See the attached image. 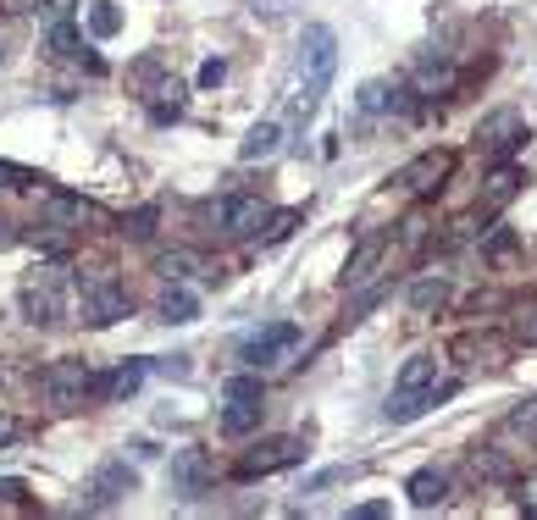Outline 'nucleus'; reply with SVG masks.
<instances>
[{
	"mask_svg": "<svg viewBox=\"0 0 537 520\" xmlns=\"http://www.w3.org/2000/svg\"><path fill=\"white\" fill-rule=\"evenodd\" d=\"M23 498H28L23 476H0V504H23Z\"/></svg>",
	"mask_w": 537,
	"mask_h": 520,
	"instance_id": "7c9ffc66",
	"label": "nucleus"
},
{
	"mask_svg": "<svg viewBox=\"0 0 537 520\" xmlns=\"http://www.w3.org/2000/svg\"><path fill=\"white\" fill-rule=\"evenodd\" d=\"M333 67H338V34L327 23H311V28H305V39H299V78H294V89H288L294 128H305V122L316 117L327 83H333Z\"/></svg>",
	"mask_w": 537,
	"mask_h": 520,
	"instance_id": "f257e3e1",
	"label": "nucleus"
},
{
	"mask_svg": "<svg viewBox=\"0 0 537 520\" xmlns=\"http://www.w3.org/2000/svg\"><path fill=\"white\" fill-rule=\"evenodd\" d=\"M227 399H261V393H266V382L261 377H227Z\"/></svg>",
	"mask_w": 537,
	"mask_h": 520,
	"instance_id": "bb28decb",
	"label": "nucleus"
},
{
	"mask_svg": "<svg viewBox=\"0 0 537 520\" xmlns=\"http://www.w3.org/2000/svg\"><path fill=\"white\" fill-rule=\"evenodd\" d=\"M117 28H122V12L111 6V0H100L95 12H89V34H95V39H111Z\"/></svg>",
	"mask_w": 537,
	"mask_h": 520,
	"instance_id": "b1692460",
	"label": "nucleus"
},
{
	"mask_svg": "<svg viewBox=\"0 0 537 520\" xmlns=\"http://www.w3.org/2000/svg\"><path fill=\"white\" fill-rule=\"evenodd\" d=\"M216 222V233H227V238H250V233H261V222L272 211H266L255 194H222V200H211V211H205Z\"/></svg>",
	"mask_w": 537,
	"mask_h": 520,
	"instance_id": "20e7f679",
	"label": "nucleus"
},
{
	"mask_svg": "<svg viewBox=\"0 0 537 520\" xmlns=\"http://www.w3.org/2000/svg\"><path fill=\"white\" fill-rule=\"evenodd\" d=\"M427 382H438V355H410L405 366H399V382H394V393L427 388Z\"/></svg>",
	"mask_w": 537,
	"mask_h": 520,
	"instance_id": "aec40b11",
	"label": "nucleus"
},
{
	"mask_svg": "<svg viewBox=\"0 0 537 520\" xmlns=\"http://www.w3.org/2000/svg\"><path fill=\"white\" fill-rule=\"evenodd\" d=\"M405 493H410V504H416V509H438L443 498H449V476H443V471H416L405 482Z\"/></svg>",
	"mask_w": 537,
	"mask_h": 520,
	"instance_id": "dca6fc26",
	"label": "nucleus"
},
{
	"mask_svg": "<svg viewBox=\"0 0 537 520\" xmlns=\"http://www.w3.org/2000/svg\"><path fill=\"white\" fill-rule=\"evenodd\" d=\"M388 255V238L382 233H366L355 244V255H349V266H344V288H355V283H366L371 272H377V260Z\"/></svg>",
	"mask_w": 537,
	"mask_h": 520,
	"instance_id": "f8f14e48",
	"label": "nucleus"
},
{
	"mask_svg": "<svg viewBox=\"0 0 537 520\" xmlns=\"http://www.w3.org/2000/svg\"><path fill=\"white\" fill-rule=\"evenodd\" d=\"M0 12H34V0H0Z\"/></svg>",
	"mask_w": 537,
	"mask_h": 520,
	"instance_id": "4c0bfd02",
	"label": "nucleus"
},
{
	"mask_svg": "<svg viewBox=\"0 0 537 520\" xmlns=\"http://www.w3.org/2000/svg\"><path fill=\"white\" fill-rule=\"evenodd\" d=\"M449 172H454V150H421L416 161L399 172V183H405L410 194H438Z\"/></svg>",
	"mask_w": 537,
	"mask_h": 520,
	"instance_id": "6e6552de",
	"label": "nucleus"
},
{
	"mask_svg": "<svg viewBox=\"0 0 537 520\" xmlns=\"http://www.w3.org/2000/svg\"><path fill=\"white\" fill-rule=\"evenodd\" d=\"M449 83H454L449 61H427V67H421V89H427V95L432 89H449Z\"/></svg>",
	"mask_w": 537,
	"mask_h": 520,
	"instance_id": "a878e982",
	"label": "nucleus"
},
{
	"mask_svg": "<svg viewBox=\"0 0 537 520\" xmlns=\"http://www.w3.org/2000/svg\"><path fill=\"white\" fill-rule=\"evenodd\" d=\"M222 78H227V61H222V56H211V61L200 67V89H216Z\"/></svg>",
	"mask_w": 537,
	"mask_h": 520,
	"instance_id": "2f4dec72",
	"label": "nucleus"
},
{
	"mask_svg": "<svg viewBox=\"0 0 537 520\" xmlns=\"http://www.w3.org/2000/svg\"><path fill=\"white\" fill-rule=\"evenodd\" d=\"M266 222H272V227H266V238H288V233H294V222H299V211H272Z\"/></svg>",
	"mask_w": 537,
	"mask_h": 520,
	"instance_id": "c756f323",
	"label": "nucleus"
},
{
	"mask_svg": "<svg viewBox=\"0 0 537 520\" xmlns=\"http://www.w3.org/2000/svg\"><path fill=\"white\" fill-rule=\"evenodd\" d=\"M34 12H45V23H61L72 12V0H34Z\"/></svg>",
	"mask_w": 537,
	"mask_h": 520,
	"instance_id": "473e14b6",
	"label": "nucleus"
},
{
	"mask_svg": "<svg viewBox=\"0 0 537 520\" xmlns=\"http://www.w3.org/2000/svg\"><path fill=\"white\" fill-rule=\"evenodd\" d=\"M477 139L488 144L493 155H510L515 144L526 139V133H521V122H515V111H499V117H488V122H482V128H477Z\"/></svg>",
	"mask_w": 537,
	"mask_h": 520,
	"instance_id": "4468645a",
	"label": "nucleus"
},
{
	"mask_svg": "<svg viewBox=\"0 0 537 520\" xmlns=\"http://www.w3.org/2000/svg\"><path fill=\"white\" fill-rule=\"evenodd\" d=\"M355 106H360V117H382V111H394V89L382 78H371V83H360Z\"/></svg>",
	"mask_w": 537,
	"mask_h": 520,
	"instance_id": "4be33fe9",
	"label": "nucleus"
},
{
	"mask_svg": "<svg viewBox=\"0 0 537 520\" xmlns=\"http://www.w3.org/2000/svg\"><path fill=\"white\" fill-rule=\"evenodd\" d=\"M255 426H261V399H227V410H222L227 438H250Z\"/></svg>",
	"mask_w": 537,
	"mask_h": 520,
	"instance_id": "f3484780",
	"label": "nucleus"
},
{
	"mask_svg": "<svg viewBox=\"0 0 537 520\" xmlns=\"http://www.w3.org/2000/svg\"><path fill=\"white\" fill-rule=\"evenodd\" d=\"M156 272L167 277V283H183L189 272H200V255H194V249H167V255L156 260Z\"/></svg>",
	"mask_w": 537,
	"mask_h": 520,
	"instance_id": "5701e85b",
	"label": "nucleus"
},
{
	"mask_svg": "<svg viewBox=\"0 0 537 520\" xmlns=\"http://www.w3.org/2000/svg\"><path fill=\"white\" fill-rule=\"evenodd\" d=\"M510 249H515V233H510V227H499V233H493L488 244H482V255L499 260V255H510Z\"/></svg>",
	"mask_w": 537,
	"mask_h": 520,
	"instance_id": "c85d7f7f",
	"label": "nucleus"
},
{
	"mask_svg": "<svg viewBox=\"0 0 537 520\" xmlns=\"http://www.w3.org/2000/svg\"><path fill=\"white\" fill-rule=\"evenodd\" d=\"M150 377V360H122L111 377H89V399H133Z\"/></svg>",
	"mask_w": 537,
	"mask_h": 520,
	"instance_id": "9d476101",
	"label": "nucleus"
},
{
	"mask_svg": "<svg viewBox=\"0 0 537 520\" xmlns=\"http://www.w3.org/2000/svg\"><path fill=\"white\" fill-rule=\"evenodd\" d=\"M156 316L167 321V327H189V321L200 316V299H194V294H189V288H183V283H172L167 294H161Z\"/></svg>",
	"mask_w": 537,
	"mask_h": 520,
	"instance_id": "2eb2a0df",
	"label": "nucleus"
},
{
	"mask_svg": "<svg viewBox=\"0 0 537 520\" xmlns=\"http://www.w3.org/2000/svg\"><path fill=\"white\" fill-rule=\"evenodd\" d=\"M382 515H388V504H360L355 509V520H382Z\"/></svg>",
	"mask_w": 537,
	"mask_h": 520,
	"instance_id": "e433bc0d",
	"label": "nucleus"
},
{
	"mask_svg": "<svg viewBox=\"0 0 537 520\" xmlns=\"http://www.w3.org/2000/svg\"><path fill=\"white\" fill-rule=\"evenodd\" d=\"M283 150V122H255L250 133H244V144H239V161H272V155Z\"/></svg>",
	"mask_w": 537,
	"mask_h": 520,
	"instance_id": "ddd939ff",
	"label": "nucleus"
},
{
	"mask_svg": "<svg viewBox=\"0 0 537 520\" xmlns=\"http://www.w3.org/2000/svg\"><path fill=\"white\" fill-rule=\"evenodd\" d=\"M305 460V443L299 438H277V443H266V449H250L239 460V482H250V476H272V471H288V465H299Z\"/></svg>",
	"mask_w": 537,
	"mask_h": 520,
	"instance_id": "0eeeda50",
	"label": "nucleus"
},
{
	"mask_svg": "<svg viewBox=\"0 0 537 520\" xmlns=\"http://www.w3.org/2000/svg\"><path fill=\"white\" fill-rule=\"evenodd\" d=\"M23 310L34 327H56L61 316H67V288H61L56 272H39L34 283L23 288Z\"/></svg>",
	"mask_w": 537,
	"mask_h": 520,
	"instance_id": "423d86ee",
	"label": "nucleus"
},
{
	"mask_svg": "<svg viewBox=\"0 0 537 520\" xmlns=\"http://www.w3.org/2000/svg\"><path fill=\"white\" fill-rule=\"evenodd\" d=\"M122 233H133V238H150V233H156V205H144V211H133L128 222H122Z\"/></svg>",
	"mask_w": 537,
	"mask_h": 520,
	"instance_id": "cd10ccee",
	"label": "nucleus"
},
{
	"mask_svg": "<svg viewBox=\"0 0 537 520\" xmlns=\"http://www.w3.org/2000/svg\"><path fill=\"white\" fill-rule=\"evenodd\" d=\"M216 476V465H211V454L205 449H183V454H172V482L183 487V493H205V482Z\"/></svg>",
	"mask_w": 537,
	"mask_h": 520,
	"instance_id": "9b49d317",
	"label": "nucleus"
},
{
	"mask_svg": "<svg viewBox=\"0 0 537 520\" xmlns=\"http://www.w3.org/2000/svg\"><path fill=\"white\" fill-rule=\"evenodd\" d=\"M305 0H250V12L261 17V23H283V17H294Z\"/></svg>",
	"mask_w": 537,
	"mask_h": 520,
	"instance_id": "393cba45",
	"label": "nucleus"
},
{
	"mask_svg": "<svg viewBox=\"0 0 537 520\" xmlns=\"http://www.w3.org/2000/svg\"><path fill=\"white\" fill-rule=\"evenodd\" d=\"M477 471H488V476H510V460H499V454H477Z\"/></svg>",
	"mask_w": 537,
	"mask_h": 520,
	"instance_id": "f704fd0d",
	"label": "nucleus"
},
{
	"mask_svg": "<svg viewBox=\"0 0 537 520\" xmlns=\"http://www.w3.org/2000/svg\"><path fill=\"white\" fill-rule=\"evenodd\" d=\"M50 50H56V56H67V61H84L89 72H100V61L84 56V39H78V28H72L67 17H61V23H50Z\"/></svg>",
	"mask_w": 537,
	"mask_h": 520,
	"instance_id": "6ab92c4d",
	"label": "nucleus"
},
{
	"mask_svg": "<svg viewBox=\"0 0 537 520\" xmlns=\"http://www.w3.org/2000/svg\"><path fill=\"white\" fill-rule=\"evenodd\" d=\"M515 189H521V172H515V166H499V172L488 178V200H482V211H499V205H510Z\"/></svg>",
	"mask_w": 537,
	"mask_h": 520,
	"instance_id": "412c9836",
	"label": "nucleus"
},
{
	"mask_svg": "<svg viewBox=\"0 0 537 520\" xmlns=\"http://www.w3.org/2000/svg\"><path fill=\"white\" fill-rule=\"evenodd\" d=\"M133 487H139V471H133L128 460H106V465L95 471V482H89V493H95V498H89V509L117 504V498H128V493H133Z\"/></svg>",
	"mask_w": 537,
	"mask_h": 520,
	"instance_id": "1a4fd4ad",
	"label": "nucleus"
},
{
	"mask_svg": "<svg viewBox=\"0 0 537 520\" xmlns=\"http://www.w3.org/2000/svg\"><path fill=\"white\" fill-rule=\"evenodd\" d=\"M515 338H521V343H537V316H521V321H515Z\"/></svg>",
	"mask_w": 537,
	"mask_h": 520,
	"instance_id": "c9c22d12",
	"label": "nucleus"
},
{
	"mask_svg": "<svg viewBox=\"0 0 537 520\" xmlns=\"http://www.w3.org/2000/svg\"><path fill=\"white\" fill-rule=\"evenodd\" d=\"M89 377H95V371H89L84 360H56V366L39 377V399H45L56 415H72L89 399Z\"/></svg>",
	"mask_w": 537,
	"mask_h": 520,
	"instance_id": "7ed1b4c3",
	"label": "nucleus"
},
{
	"mask_svg": "<svg viewBox=\"0 0 537 520\" xmlns=\"http://www.w3.org/2000/svg\"><path fill=\"white\" fill-rule=\"evenodd\" d=\"M294 343H299V327H294V321H266L261 332H250V338H244L239 360L250 371H261V366H277V360H283Z\"/></svg>",
	"mask_w": 537,
	"mask_h": 520,
	"instance_id": "39448f33",
	"label": "nucleus"
},
{
	"mask_svg": "<svg viewBox=\"0 0 537 520\" xmlns=\"http://www.w3.org/2000/svg\"><path fill=\"white\" fill-rule=\"evenodd\" d=\"M449 277H421L416 288H410V310H416V316H438L443 305H449Z\"/></svg>",
	"mask_w": 537,
	"mask_h": 520,
	"instance_id": "a211bd4d",
	"label": "nucleus"
},
{
	"mask_svg": "<svg viewBox=\"0 0 537 520\" xmlns=\"http://www.w3.org/2000/svg\"><path fill=\"white\" fill-rule=\"evenodd\" d=\"M17 432H23V421L0 410V449H12V443H17Z\"/></svg>",
	"mask_w": 537,
	"mask_h": 520,
	"instance_id": "72a5a7b5",
	"label": "nucleus"
},
{
	"mask_svg": "<svg viewBox=\"0 0 537 520\" xmlns=\"http://www.w3.org/2000/svg\"><path fill=\"white\" fill-rule=\"evenodd\" d=\"M78 288H84V321L89 327H117L122 316H133V299H128V288L117 283L111 266L78 272Z\"/></svg>",
	"mask_w": 537,
	"mask_h": 520,
	"instance_id": "f03ea898",
	"label": "nucleus"
}]
</instances>
